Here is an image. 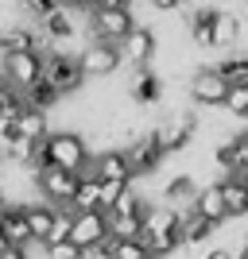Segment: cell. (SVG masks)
<instances>
[{
  "label": "cell",
  "mask_w": 248,
  "mask_h": 259,
  "mask_svg": "<svg viewBox=\"0 0 248 259\" xmlns=\"http://www.w3.org/2000/svg\"><path fill=\"white\" fill-rule=\"evenodd\" d=\"M43 77L62 97H70V93H78V89L86 85V70L78 62V54L62 51V47H47L43 51Z\"/></svg>",
  "instance_id": "1"
},
{
  "label": "cell",
  "mask_w": 248,
  "mask_h": 259,
  "mask_svg": "<svg viewBox=\"0 0 248 259\" xmlns=\"http://www.w3.org/2000/svg\"><path fill=\"white\" fill-rule=\"evenodd\" d=\"M43 147H47V159L58 162V166H66V170H86L89 166V143L82 132H47L43 136Z\"/></svg>",
  "instance_id": "2"
},
{
  "label": "cell",
  "mask_w": 248,
  "mask_h": 259,
  "mask_svg": "<svg viewBox=\"0 0 248 259\" xmlns=\"http://www.w3.org/2000/svg\"><path fill=\"white\" fill-rule=\"evenodd\" d=\"M35 182H39L43 201H51V205H70L74 194H78L82 174H78V170H66V166H58V162H47L43 170H35Z\"/></svg>",
  "instance_id": "3"
},
{
  "label": "cell",
  "mask_w": 248,
  "mask_h": 259,
  "mask_svg": "<svg viewBox=\"0 0 248 259\" xmlns=\"http://www.w3.org/2000/svg\"><path fill=\"white\" fill-rule=\"evenodd\" d=\"M78 62L86 70V77H109L117 74L120 62H124V54H120V43H109V39H89L78 54Z\"/></svg>",
  "instance_id": "4"
},
{
  "label": "cell",
  "mask_w": 248,
  "mask_h": 259,
  "mask_svg": "<svg viewBox=\"0 0 248 259\" xmlns=\"http://www.w3.org/2000/svg\"><path fill=\"white\" fill-rule=\"evenodd\" d=\"M136 27V16L132 8H89V35L93 39H109V43H120L124 35Z\"/></svg>",
  "instance_id": "5"
},
{
  "label": "cell",
  "mask_w": 248,
  "mask_h": 259,
  "mask_svg": "<svg viewBox=\"0 0 248 259\" xmlns=\"http://www.w3.org/2000/svg\"><path fill=\"white\" fill-rule=\"evenodd\" d=\"M194 128H198V116L186 112V108H179V112H171V116H163L159 124H155V140L163 143L167 155H174L194 140Z\"/></svg>",
  "instance_id": "6"
},
{
  "label": "cell",
  "mask_w": 248,
  "mask_h": 259,
  "mask_svg": "<svg viewBox=\"0 0 248 259\" xmlns=\"http://www.w3.org/2000/svg\"><path fill=\"white\" fill-rule=\"evenodd\" d=\"M190 101L194 105H202V108H225V97H229V81L221 77V70L217 66H202L194 77H190Z\"/></svg>",
  "instance_id": "7"
},
{
  "label": "cell",
  "mask_w": 248,
  "mask_h": 259,
  "mask_svg": "<svg viewBox=\"0 0 248 259\" xmlns=\"http://www.w3.org/2000/svg\"><path fill=\"white\" fill-rule=\"evenodd\" d=\"M4 77H8L16 89H27L31 81L43 77V51L31 47V51H8L4 54Z\"/></svg>",
  "instance_id": "8"
},
{
  "label": "cell",
  "mask_w": 248,
  "mask_h": 259,
  "mask_svg": "<svg viewBox=\"0 0 248 259\" xmlns=\"http://www.w3.org/2000/svg\"><path fill=\"white\" fill-rule=\"evenodd\" d=\"M124 155H128V166L132 174H155L163 166V159H167V151H163V143L155 140V128L144 132V136H136V140L124 147Z\"/></svg>",
  "instance_id": "9"
},
{
  "label": "cell",
  "mask_w": 248,
  "mask_h": 259,
  "mask_svg": "<svg viewBox=\"0 0 248 259\" xmlns=\"http://www.w3.org/2000/svg\"><path fill=\"white\" fill-rule=\"evenodd\" d=\"M70 240H74L78 248H97L101 240H109V213L105 209H78Z\"/></svg>",
  "instance_id": "10"
},
{
  "label": "cell",
  "mask_w": 248,
  "mask_h": 259,
  "mask_svg": "<svg viewBox=\"0 0 248 259\" xmlns=\"http://www.w3.org/2000/svg\"><path fill=\"white\" fill-rule=\"evenodd\" d=\"M155 51H159V35H155V27H132L124 39H120V54H124V62L128 66H148L151 58H155Z\"/></svg>",
  "instance_id": "11"
},
{
  "label": "cell",
  "mask_w": 248,
  "mask_h": 259,
  "mask_svg": "<svg viewBox=\"0 0 248 259\" xmlns=\"http://www.w3.org/2000/svg\"><path fill=\"white\" fill-rule=\"evenodd\" d=\"M89 166H93V174H97L101 182H132L136 174H132L128 166V155H124V147H105V151H97L93 159H89Z\"/></svg>",
  "instance_id": "12"
},
{
  "label": "cell",
  "mask_w": 248,
  "mask_h": 259,
  "mask_svg": "<svg viewBox=\"0 0 248 259\" xmlns=\"http://www.w3.org/2000/svg\"><path fill=\"white\" fill-rule=\"evenodd\" d=\"M128 97L136 101L140 108H151L163 101V81L155 70H148V66H132V77H128Z\"/></svg>",
  "instance_id": "13"
},
{
  "label": "cell",
  "mask_w": 248,
  "mask_h": 259,
  "mask_svg": "<svg viewBox=\"0 0 248 259\" xmlns=\"http://www.w3.org/2000/svg\"><path fill=\"white\" fill-rule=\"evenodd\" d=\"M0 221H4V240H8V244H16V248H31V244H35V236H31V225H27V213H23V205L8 201V205L0 209Z\"/></svg>",
  "instance_id": "14"
},
{
  "label": "cell",
  "mask_w": 248,
  "mask_h": 259,
  "mask_svg": "<svg viewBox=\"0 0 248 259\" xmlns=\"http://www.w3.org/2000/svg\"><path fill=\"white\" fill-rule=\"evenodd\" d=\"M198 213L205 217V221H214V225H221V221H229V209H225V194H221V182H209V186H198V197L194 205Z\"/></svg>",
  "instance_id": "15"
},
{
  "label": "cell",
  "mask_w": 248,
  "mask_h": 259,
  "mask_svg": "<svg viewBox=\"0 0 248 259\" xmlns=\"http://www.w3.org/2000/svg\"><path fill=\"white\" fill-rule=\"evenodd\" d=\"M23 213H27V225H31L35 244H47V232H51V225H54V213H58V205L43 201V197H35V201H27V205H23Z\"/></svg>",
  "instance_id": "16"
},
{
  "label": "cell",
  "mask_w": 248,
  "mask_h": 259,
  "mask_svg": "<svg viewBox=\"0 0 248 259\" xmlns=\"http://www.w3.org/2000/svg\"><path fill=\"white\" fill-rule=\"evenodd\" d=\"M221 194H225L229 217H248V178L244 174H225L221 178Z\"/></svg>",
  "instance_id": "17"
},
{
  "label": "cell",
  "mask_w": 248,
  "mask_h": 259,
  "mask_svg": "<svg viewBox=\"0 0 248 259\" xmlns=\"http://www.w3.org/2000/svg\"><path fill=\"white\" fill-rule=\"evenodd\" d=\"M214 20H217V8H198L194 16L186 20V35H190L194 47L214 51Z\"/></svg>",
  "instance_id": "18"
},
{
  "label": "cell",
  "mask_w": 248,
  "mask_h": 259,
  "mask_svg": "<svg viewBox=\"0 0 248 259\" xmlns=\"http://www.w3.org/2000/svg\"><path fill=\"white\" fill-rule=\"evenodd\" d=\"M194 197H198V182H194V174H174L171 182L163 186V201L174 209H183V205H194Z\"/></svg>",
  "instance_id": "19"
},
{
  "label": "cell",
  "mask_w": 248,
  "mask_h": 259,
  "mask_svg": "<svg viewBox=\"0 0 248 259\" xmlns=\"http://www.w3.org/2000/svg\"><path fill=\"white\" fill-rule=\"evenodd\" d=\"M47 128H51V120H47L43 108H35V105H23V112L16 116V132L23 140H43Z\"/></svg>",
  "instance_id": "20"
},
{
  "label": "cell",
  "mask_w": 248,
  "mask_h": 259,
  "mask_svg": "<svg viewBox=\"0 0 248 259\" xmlns=\"http://www.w3.org/2000/svg\"><path fill=\"white\" fill-rule=\"evenodd\" d=\"M240 39V16H233V12H217L214 20V47L217 51H233Z\"/></svg>",
  "instance_id": "21"
},
{
  "label": "cell",
  "mask_w": 248,
  "mask_h": 259,
  "mask_svg": "<svg viewBox=\"0 0 248 259\" xmlns=\"http://www.w3.org/2000/svg\"><path fill=\"white\" fill-rule=\"evenodd\" d=\"M214 221H205L198 209H190V213H183V225H179V232H183V244L190 248V244H202V240L214 236Z\"/></svg>",
  "instance_id": "22"
},
{
  "label": "cell",
  "mask_w": 248,
  "mask_h": 259,
  "mask_svg": "<svg viewBox=\"0 0 248 259\" xmlns=\"http://www.w3.org/2000/svg\"><path fill=\"white\" fill-rule=\"evenodd\" d=\"M23 101H27V105H35V108H43V112H51V108L62 105L66 97L51 85V81H47V77H39V81H31V85L23 89Z\"/></svg>",
  "instance_id": "23"
},
{
  "label": "cell",
  "mask_w": 248,
  "mask_h": 259,
  "mask_svg": "<svg viewBox=\"0 0 248 259\" xmlns=\"http://www.w3.org/2000/svg\"><path fill=\"white\" fill-rule=\"evenodd\" d=\"M109 251H113V259H151L140 236H109Z\"/></svg>",
  "instance_id": "24"
},
{
  "label": "cell",
  "mask_w": 248,
  "mask_h": 259,
  "mask_svg": "<svg viewBox=\"0 0 248 259\" xmlns=\"http://www.w3.org/2000/svg\"><path fill=\"white\" fill-rule=\"evenodd\" d=\"M144 213H109V236H140Z\"/></svg>",
  "instance_id": "25"
},
{
  "label": "cell",
  "mask_w": 248,
  "mask_h": 259,
  "mask_svg": "<svg viewBox=\"0 0 248 259\" xmlns=\"http://www.w3.org/2000/svg\"><path fill=\"white\" fill-rule=\"evenodd\" d=\"M70 228H74V209L58 205L54 225H51V232H47V244H62V240H70ZM47 244H43V248H47Z\"/></svg>",
  "instance_id": "26"
},
{
  "label": "cell",
  "mask_w": 248,
  "mask_h": 259,
  "mask_svg": "<svg viewBox=\"0 0 248 259\" xmlns=\"http://www.w3.org/2000/svg\"><path fill=\"white\" fill-rule=\"evenodd\" d=\"M217 70L229 85H240V81H248V54H233L225 62H217Z\"/></svg>",
  "instance_id": "27"
},
{
  "label": "cell",
  "mask_w": 248,
  "mask_h": 259,
  "mask_svg": "<svg viewBox=\"0 0 248 259\" xmlns=\"http://www.w3.org/2000/svg\"><path fill=\"white\" fill-rule=\"evenodd\" d=\"M214 159H217V166L225 174H237V166H240V143L237 140H229V143H221L214 151Z\"/></svg>",
  "instance_id": "28"
},
{
  "label": "cell",
  "mask_w": 248,
  "mask_h": 259,
  "mask_svg": "<svg viewBox=\"0 0 248 259\" xmlns=\"http://www.w3.org/2000/svg\"><path fill=\"white\" fill-rule=\"evenodd\" d=\"M225 112H233V116H244V120H248V81H240V85H229Z\"/></svg>",
  "instance_id": "29"
},
{
  "label": "cell",
  "mask_w": 248,
  "mask_h": 259,
  "mask_svg": "<svg viewBox=\"0 0 248 259\" xmlns=\"http://www.w3.org/2000/svg\"><path fill=\"white\" fill-rule=\"evenodd\" d=\"M43 255L47 259H82V248H78L74 240H62V244H47Z\"/></svg>",
  "instance_id": "30"
},
{
  "label": "cell",
  "mask_w": 248,
  "mask_h": 259,
  "mask_svg": "<svg viewBox=\"0 0 248 259\" xmlns=\"http://www.w3.org/2000/svg\"><path fill=\"white\" fill-rule=\"evenodd\" d=\"M124 186H128V182H101V209H105V213L113 209V201L124 194Z\"/></svg>",
  "instance_id": "31"
},
{
  "label": "cell",
  "mask_w": 248,
  "mask_h": 259,
  "mask_svg": "<svg viewBox=\"0 0 248 259\" xmlns=\"http://www.w3.org/2000/svg\"><path fill=\"white\" fill-rule=\"evenodd\" d=\"M23 8H27V16H31V20H43L47 12L58 8V0H23Z\"/></svg>",
  "instance_id": "32"
},
{
  "label": "cell",
  "mask_w": 248,
  "mask_h": 259,
  "mask_svg": "<svg viewBox=\"0 0 248 259\" xmlns=\"http://www.w3.org/2000/svg\"><path fill=\"white\" fill-rule=\"evenodd\" d=\"M205 259H240V248L237 244H225V248H217V251H209Z\"/></svg>",
  "instance_id": "33"
},
{
  "label": "cell",
  "mask_w": 248,
  "mask_h": 259,
  "mask_svg": "<svg viewBox=\"0 0 248 259\" xmlns=\"http://www.w3.org/2000/svg\"><path fill=\"white\" fill-rule=\"evenodd\" d=\"M0 259H27V248H16V244H4V248H0Z\"/></svg>",
  "instance_id": "34"
},
{
  "label": "cell",
  "mask_w": 248,
  "mask_h": 259,
  "mask_svg": "<svg viewBox=\"0 0 248 259\" xmlns=\"http://www.w3.org/2000/svg\"><path fill=\"white\" fill-rule=\"evenodd\" d=\"M148 4H151L155 12H174L179 4H183V0H148Z\"/></svg>",
  "instance_id": "35"
},
{
  "label": "cell",
  "mask_w": 248,
  "mask_h": 259,
  "mask_svg": "<svg viewBox=\"0 0 248 259\" xmlns=\"http://www.w3.org/2000/svg\"><path fill=\"white\" fill-rule=\"evenodd\" d=\"M132 0H93V8H124Z\"/></svg>",
  "instance_id": "36"
},
{
  "label": "cell",
  "mask_w": 248,
  "mask_h": 259,
  "mask_svg": "<svg viewBox=\"0 0 248 259\" xmlns=\"http://www.w3.org/2000/svg\"><path fill=\"white\" fill-rule=\"evenodd\" d=\"M240 143V140H237ZM237 174H244L248 178V147H240V166H237Z\"/></svg>",
  "instance_id": "37"
},
{
  "label": "cell",
  "mask_w": 248,
  "mask_h": 259,
  "mask_svg": "<svg viewBox=\"0 0 248 259\" xmlns=\"http://www.w3.org/2000/svg\"><path fill=\"white\" fill-rule=\"evenodd\" d=\"M8 205V194H4V182H0V209Z\"/></svg>",
  "instance_id": "38"
},
{
  "label": "cell",
  "mask_w": 248,
  "mask_h": 259,
  "mask_svg": "<svg viewBox=\"0 0 248 259\" xmlns=\"http://www.w3.org/2000/svg\"><path fill=\"white\" fill-rule=\"evenodd\" d=\"M237 140H240V147H248V128H244V132H240Z\"/></svg>",
  "instance_id": "39"
},
{
  "label": "cell",
  "mask_w": 248,
  "mask_h": 259,
  "mask_svg": "<svg viewBox=\"0 0 248 259\" xmlns=\"http://www.w3.org/2000/svg\"><path fill=\"white\" fill-rule=\"evenodd\" d=\"M4 162H8V151H4V143H0V166H4Z\"/></svg>",
  "instance_id": "40"
},
{
  "label": "cell",
  "mask_w": 248,
  "mask_h": 259,
  "mask_svg": "<svg viewBox=\"0 0 248 259\" xmlns=\"http://www.w3.org/2000/svg\"><path fill=\"white\" fill-rule=\"evenodd\" d=\"M237 4H244V0H237Z\"/></svg>",
  "instance_id": "41"
}]
</instances>
